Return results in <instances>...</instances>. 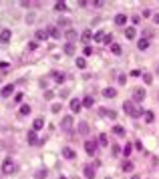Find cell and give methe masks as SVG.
Here are the masks:
<instances>
[{
    "mask_svg": "<svg viewBox=\"0 0 159 179\" xmlns=\"http://www.w3.org/2000/svg\"><path fill=\"white\" fill-rule=\"evenodd\" d=\"M143 99H145V89H141V87L133 89V101H143Z\"/></svg>",
    "mask_w": 159,
    "mask_h": 179,
    "instance_id": "obj_5",
    "label": "cell"
},
{
    "mask_svg": "<svg viewBox=\"0 0 159 179\" xmlns=\"http://www.w3.org/2000/svg\"><path fill=\"white\" fill-rule=\"evenodd\" d=\"M60 179H67V177H60Z\"/></svg>",
    "mask_w": 159,
    "mask_h": 179,
    "instance_id": "obj_49",
    "label": "cell"
},
{
    "mask_svg": "<svg viewBox=\"0 0 159 179\" xmlns=\"http://www.w3.org/2000/svg\"><path fill=\"white\" fill-rule=\"evenodd\" d=\"M125 22H127L125 14H117V16H115V24H117V26H125Z\"/></svg>",
    "mask_w": 159,
    "mask_h": 179,
    "instance_id": "obj_9",
    "label": "cell"
},
{
    "mask_svg": "<svg viewBox=\"0 0 159 179\" xmlns=\"http://www.w3.org/2000/svg\"><path fill=\"white\" fill-rule=\"evenodd\" d=\"M63 50H65V55H75V50H77V48H75L73 42H67V45L63 46Z\"/></svg>",
    "mask_w": 159,
    "mask_h": 179,
    "instance_id": "obj_11",
    "label": "cell"
},
{
    "mask_svg": "<svg viewBox=\"0 0 159 179\" xmlns=\"http://www.w3.org/2000/svg\"><path fill=\"white\" fill-rule=\"evenodd\" d=\"M93 40H95V42H103V40H105V32H103V30H97L95 36H93Z\"/></svg>",
    "mask_w": 159,
    "mask_h": 179,
    "instance_id": "obj_21",
    "label": "cell"
},
{
    "mask_svg": "<svg viewBox=\"0 0 159 179\" xmlns=\"http://www.w3.org/2000/svg\"><path fill=\"white\" fill-rule=\"evenodd\" d=\"M103 4H105V2H103V0H93V6H97V8H101Z\"/></svg>",
    "mask_w": 159,
    "mask_h": 179,
    "instance_id": "obj_41",
    "label": "cell"
},
{
    "mask_svg": "<svg viewBox=\"0 0 159 179\" xmlns=\"http://www.w3.org/2000/svg\"><path fill=\"white\" fill-rule=\"evenodd\" d=\"M73 125H75V119H73V117H63V119H60V129H63V131H71Z\"/></svg>",
    "mask_w": 159,
    "mask_h": 179,
    "instance_id": "obj_3",
    "label": "cell"
},
{
    "mask_svg": "<svg viewBox=\"0 0 159 179\" xmlns=\"http://www.w3.org/2000/svg\"><path fill=\"white\" fill-rule=\"evenodd\" d=\"M103 97H105V99H115V97H117V89H113V87L103 89Z\"/></svg>",
    "mask_w": 159,
    "mask_h": 179,
    "instance_id": "obj_7",
    "label": "cell"
},
{
    "mask_svg": "<svg viewBox=\"0 0 159 179\" xmlns=\"http://www.w3.org/2000/svg\"><path fill=\"white\" fill-rule=\"evenodd\" d=\"M63 157H65V159H75V151H73L71 147H65V149H63Z\"/></svg>",
    "mask_w": 159,
    "mask_h": 179,
    "instance_id": "obj_15",
    "label": "cell"
},
{
    "mask_svg": "<svg viewBox=\"0 0 159 179\" xmlns=\"http://www.w3.org/2000/svg\"><path fill=\"white\" fill-rule=\"evenodd\" d=\"M123 109H125V113H127V115H131V117H141V115H145V113L141 111V109L137 111V109H135V105H133L131 101H125Z\"/></svg>",
    "mask_w": 159,
    "mask_h": 179,
    "instance_id": "obj_1",
    "label": "cell"
},
{
    "mask_svg": "<svg viewBox=\"0 0 159 179\" xmlns=\"http://www.w3.org/2000/svg\"><path fill=\"white\" fill-rule=\"evenodd\" d=\"M53 77H55V81H57V83H63V81H65V75H63V73H55Z\"/></svg>",
    "mask_w": 159,
    "mask_h": 179,
    "instance_id": "obj_35",
    "label": "cell"
},
{
    "mask_svg": "<svg viewBox=\"0 0 159 179\" xmlns=\"http://www.w3.org/2000/svg\"><path fill=\"white\" fill-rule=\"evenodd\" d=\"M99 115L101 117H107V119H117V113L113 109H99Z\"/></svg>",
    "mask_w": 159,
    "mask_h": 179,
    "instance_id": "obj_6",
    "label": "cell"
},
{
    "mask_svg": "<svg viewBox=\"0 0 159 179\" xmlns=\"http://www.w3.org/2000/svg\"><path fill=\"white\" fill-rule=\"evenodd\" d=\"M46 32L50 34L53 38H60V32H58V28H55V26H48V28H46Z\"/></svg>",
    "mask_w": 159,
    "mask_h": 179,
    "instance_id": "obj_17",
    "label": "cell"
},
{
    "mask_svg": "<svg viewBox=\"0 0 159 179\" xmlns=\"http://www.w3.org/2000/svg\"><path fill=\"white\" fill-rule=\"evenodd\" d=\"M121 151H123V155L125 157H129L131 155V151H133V145H131V143H125V147H123Z\"/></svg>",
    "mask_w": 159,
    "mask_h": 179,
    "instance_id": "obj_24",
    "label": "cell"
},
{
    "mask_svg": "<svg viewBox=\"0 0 159 179\" xmlns=\"http://www.w3.org/2000/svg\"><path fill=\"white\" fill-rule=\"evenodd\" d=\"M125 36H127V38H129V40H133V38H135V36H137L135 28H133V26H127V28H125Z\"/></svg>",
    "mask_w": 159,
    "mask_h": 179,
    "instance_id": "obj_14",
    "label": "cell"
},
{
    "mask_svg": "<svg viewBox=\"0 0 159 179\" xmlns=\"http://www.w3.org/2000/svg\"><path fill=\"white\" fill-rule=\"evenodd\" d=\"M14 171H16V165H14V161H12V159H6V161L2 163V173H4V175H12Z\"/></svg>",
    "mask_w": 159,
    "mask_h": 179,
    "instance_id": "obj_2",
    "label": "cell"
},
{
    "mask_svg": "<svg viewBox=\"0 0 159 179\" xmlns=\"http://www.w3.org/2000/svg\"><path fill=\"white\" fill-rule=\"evenodd\" d=\"M85 151H87V155H95L97 153V141H85Z\"/></svg>",
    "mask_w": 159,
    "mask_h": 179,
    "instance_id": "obj_4",
    "label": "cell"
},
{
    "mask_svg": "<svg viewBox=\"0 0 159 179\" xmlns=\"http://www.w3.org/2000/svg\"><path fill=\"white\" fill-rule=\"evenodd\" d=\"M99 143H101L103 147H107V145H109V139H107V135H105V133H101V135H99Z\"/></svg>",
    "mask_w": 159,
    "mask_h": 179,
    "instance_id": "obj_27",
    "label": "cell"
},
{
    "mask_svg": "<svg viewBox=\"0 0 159 179\" xmlns=\"http://www.w3.org/2000/svg\"><path fill=\"white\" fill-rule=\"evenodd\" d=\"M155 22H157V24H159V14H155Z\"/></svg>",
    "mask_w": 159,
    "mask_h": 179,
    "instance_id": "obj_46",
    "label": "cell"
},
{
    "mask_svg": "<svg viewBox=\"0 0 159 179\" xmlns=\"http://www.w3.org/2000/svg\"><path fill=\"white\" fill-rule=\"evenodd\" d=\"M83 173H85V177H87V179H93V177H95V167H91V165H85Z\"/></svg>",
    "mask_w": 159,
    "mask_h": 179,
    "instance_id": "obj_8",
    "label": "cell"
},
{
    "mask_svg": "<svg viewBox=\"0 0 159 179\" xmlns=\"http://www.w3.org/2000/svg\"><path fill=\"white\" fill-rule=\"evenodd\" d=\"M79 131H81L83 135H85V133H89V125L85 123V121H83V123H79Z\"/></svg>",
    "mask_w": 159,
    "mask_h": 179,
    "instance_id": "obj_29",
    "label": "cell"
},
{
    "mask_svg": "<svg viewBox=\"0 0 159 179\" xmlns=\"http://www.w3.org/2000/svg\"><path fill=\"white\" fill-rule=\"evenodd\" d=\"M45 127V119H34V123H32V131H38V129H42Z\"/></svg>",
    "mask_w": 159,
    "mask_h": 179,
    "instance_id": "obj_10",
    "label": "cell"
},
{
    "mask_svg": "<svg viewBox=\"0 0 159 179\" xmlns=\"http://www.w3.org/2000/svg\"><path fill=\"white\" fill-rule=\"evenodd\" d=\"M65 36H67V38H68V42H73V40L77 38V32H75L73 28H68V30H67V34H65Z\"/></svg>",
    "mask_w": 159,
    "mask_h": 179,
    "instance_id": "obj_25",
    "label": "cell"
},
{
    "mask_svg": "<svg viewBox=\"0 0 159 179\" xmlns=\"http://www.w3.org/2000/svg\"><path fill=\"white\" fill-rule=\"evenodd\" d=\"M50 111H53V113H58V111H60V105H58V103H55V105L50 107Z\"/></svg>",
    "mask_w": 159,
    "mask_h": 179,
    "instance_id": "obj_40",
    "label": "cell"
},
{
    "mask_svg": "<svg viewBox=\"0 0 159 179\" xmlns=\"http://www.w3.org/2000/svg\"><path fill=\"white\" fill-rule=\"evenodd\" d=\"M22 101V95H20V93H18V95H16V97H14V103H20Z\"/></svg>",
    "mask_w": 159,
    "mask_h": 179,
    "instance_id": "obj_45",
    "label": "cell"
},
{
    "mask_svg": "<svg viewBox=\"0 0 159 179\" xmlns=\"http://www.w3.org/2000/svg\"><path fill=\"white\" fill-rule=\"evenodd\" d=\"M111 52H113V55H121V46L119 45H111Z\"/></svg>",
    "mask_w": 159,
    "mask_h": 179,
    "instance_id": "obj_34",
    "label": "cell"
},
{
    "mask_svg": "<svg viewBox=\"0 0 159 179\" xmlns=\"http://www.w3.org/2000/svg\"><path fill=\"white\" fill-rule=\"evenodd\" d=\"M93 55V48L91 46H87V48H85V56H91Z\"/></svg>",
    "mask_w": 159,
    "mask_h": 179,
    "instance_id": "obj_42",
    "label": "cell"
},
{
    "mask_svg": "<svg viewBox=\"0 0 159 179\" xmlns=\"http://www.w3.org/2000/svg\"><path fill=\"white\" fill-rule=\"evenodd\" d=\"M147 46H149V38H141V40L137 42V48H139V50H145Z\"/></svg>",
    "mask_w": 159,
    "mask_h": 179,
    "instance_id": "obj_20",
    "label": "cell"
},
{
    "mask_svg": "<svg viewBox=\"0 0 159 179\" xmlns=\"http://www.w3.org/2000/svg\"><path fill=\"white\" fill-rule=\"evenodd\" d=\"M46 36H48V32H46V28H45V30H36V38H38V40H45Z\"/></svg>",
    "mask_w": 159,
    "mask_h": 179,
    "instance_id": "obj_28",
    "label": "cell"
},
{
    "mask_svg": "<svg viewBox=\"0 0 159 179\" xmlns=\"http://www.w3.org/2000/svg\"><path fill=\"white\" fill-rule=\"evenodd\" d=\"M113 133L117 135V137H123V135H125V127H121V125H115V127H113Z\"/></svg>",
    "mask_w": 159,
    "mask_h": 179,
    "instance_id": "obj_19",
    "label": "cell"
},
{
    "mask_svg": "<svg viewBox=\"0 0 159 179\" xmlns=\"http://www.w3.org/2000/svg\"><path fill=\"white\" fill-rule=\"evenodd\" d=\"M83 107H93V97H85L83 99Z\"/></svg>",
    "mask_w": 159,
    "mask_h": 179,
    "instance_id": "obj_31",
    "label": "cell"
},
{
    "mask_svg": "<svg viewBox=\"0 0 159 179\" xmlns=\"http://www.w3.org/2000/svg\"><path fill=\"white\" fill-rule=\"evenodd\" d=\"M81 107H83V103H79L77 99H75V101H71V109H73L75 113H79V111H81Z\"/></svg>",
    "mask_w": 159,
    "mask_h": 179,
    "instance_id": "obj_22",
    "label": "cell"
},
{
    "mask_svg": "<svg viewBox=\"0 0 159 179\" xmlns=\"http://www.w3.org/2000/svg\"><path fill=\"white\" fill-rule=\"evenodd\" d=\"M26 22H28V24H32V22H34V14H30V16H26Z\"/></svg>",
    "mask_w": 159,
    "mask_h": 179,
    "instance_id": "obj_44",
    "label": "cell"
},
{
    "mask_svg": "<svg viewBox=\"0 0 159 179\" xmlns=\"http://www.w3.org/2000/svg\"><path fill=\"white\" fill-rule=\"evenodd\" d=\"M145 121H147V123H153V121H155V113L153 111H145Z\"/></svg>",
    "mask_w": 159,
    "mask_h": 179,
    "instance_id": "obj_26",
    "label": "cell"
},
{
    "mask_svg": "<svg viewBox=\"0 0 159 179\" xmlns=\"http://www.w3.org/2000/svg\"><path fill=\"white\" fill-rule=\"evenodd\" d=\"M55 8H57V10H65V8H67V2H63V0H58L57 4H55Z\"/></svg>",
    "mask_w": 159,
    "mask_h": 179,
    "instance_id": "obj_33",
    "label": "cell"
},
{
    "mask_svg": "<svg viewBox=\"0 0 159 179\" xmlns=\"http://www.w3.org/2000/svg\"><path fill=\"white\" fill-rule=\"evenodd\" d=\"M143 81H145V85H151V81H153V77H151L149 73H145V75H143Z\"/></svg>",
    "mask_w": 159,
    "mask_h": 179,
    "instance_id": "obj_37",
    "label": "cell"
},
{
    "mask_svg": "<svg viewBox=\"0 0 159 179\" xmlns=\"http://www.w3.org/2000/svg\"><path fill=\"white\" fill-rule=\"evenodd\" d=\"M46 177V169H40V171H36V179H45Z\"/></svg>",
    "mask_w": 159,
    "mask_h": 179,
    "instance_id": "obj_36",
    "label": "cell"
},
{
    "mask_svg": "<svg viewBox=\"0 0 159 179\" xmlns=\"http://www.w3.org/2000/svg\"><path fill=\"white\" fill-rule=\"evenodd\" d=\"M12 93H14V85H6V87L2 89V93H0V95H2V97H10Z\"/></svg>",
    "mask_w": 159,
    "mask_h": 179,
    "instance_id": "obj_12",
    "label": "cell"
},
{
    "mask_svg": "<svg viewBox=\"0 0 159 179\" xmlns=\"http://www.w3.org/2000/svg\"><path fill=\"white\" fill-rule=\"evenodd\" d=\"M77 67H79V68H85V67H87V60H85L83 56H79V58H77Z\"/></svg>",
    "mask_w": 159,
    "mask_h": 179,
    "instance_id": "obj_30",
    "label": "cell"
},
{
    "mask_svg": "<svg viewBox=\"0 0 159 179\" xmlns=\"http://www.w3.org/2000/svg\"><path fill=\"white\" fill-rule=\"evenodd\" d=\"M10 36H12L10 30H2V32H0V40H2V42H8V40H10Z\"/></svg>",
    "mask_w": 159,
    "mask_h": 179,
    "instance_id": "obj_18",
    "label": "cell"
},
{
    "mask_svg": "<svg viewBox=\"0 0 159 179\" xmlns=\"http://www.w3.org/2000/svg\"><path fill=\"white\" fill-rule=\"evenodd\" d=\"M0 81H2V75H0Z\"/></svg>",
    "mask_w": 159,
    "mask_h": 179,
    "instance_id": "obj_48",
    "label": "cell"
},
{
    "mask_svg": "<svg viewBox=\"0 0 159 179\" xmlns=\"http://www.w3.org/2000/svg\"><path fill=\"white\" fill-rule=\"evenodd\" d=\"M131 179H139V177H137V175H135V177H131Z\"/></svg>",
    "mask_w": 159,
    "mask_h": 179,
    "instance_id": "obj_47",
    "label": "cell"
},
{
    "mask_svg": "<svg viewBox=\"0 0 159 179\" xmlns=\"http://www.w3.org/2000/svg\"><path fill=\"white\" fill-rule=\"evenodd\" d=\"M20 115H30V105H22L20 107Z\"/></svg>",
    "mask_w": 159,
    "mask_h": 179,
    "instance_id": "obj_32",
    "label": "cell"
},
{
    "mask_svg": "<svg viewBox=\"0 0 159 179\" xmlns=\"http://www.w3.org/2000/svg\"><path fill=\"white\" fill-rule=\"evenodd\" d=\"M119 83H121V85H125V83H127V77H125V75H119Z\"/></svg>",
    "mask_w": 159,
    "mask_h": 179,
    "instance_id": "obj_43",
    "label": "cell"
},
{
    "mask_svg": "<svg viewBox=\"0 0 159 179\" xmlns=\"http://www.w3.org/2000/svg\"><path fill=\"white\" fill-rule=\"evenodd\" d=\"M111 153H113V155H119V153H121V147H119V145H113V147H111Z\"/></svg>",
    "mask_w": 159,
    "mask_h": 179,
    "instance_id": "obj_39",
    "label": "cell"
},
{
    "mask_svg": "<svg viewBox=\"0 0 159 179\" xmlns=\"http://www.w3.org/2000/svg\"><path fill=\"white\" fill-rule=\"evenodd\" d=\"M93 36H95V34H93L91 30H89V28H87V30H85V32L81 34V40H83V42H89V40H91Z\"/></svg>",
    "mask_w": 159,
    "mask_h": 179,
    "instance_id": "obj_16",
    "label": "cell"
},
{
    "mask_svg": "<svg viewBox=\"0 0 159 179\" xmlns=\"http://www.w3.org/2000/svg\"><path fill=\"white\" fill-rule=\"evenodd\" d=\"M105 45H111L113 42V34H105V40H103Z\"/></svg>",
    "mask_w": 159,
    "mask_h": 179,
    "instance_id": "obj_38",
    "label": "cell"
},
{
    "mask_svg": "<svg viewBox=\"0 0 159 179\" xmlns=\"http://www.w3.org/2000/svg\"><path fill=\"white\" fill-rule=\"evenodd\" d=\"M121 169H123L125 173H131V171H133V163H131V161H125V163L121 165Z\"/></svg>",
    "mask_w": 159,
    "mask_h": 179,
    "instance_id": "obj_23",
    "label": "cell"
},
{
    "mask_svg": "<svg viewBox=\"0 0 159 179\" xmlns=\"http://www.w3.org/2000/svg\"><path fill=\"white\" fill-rule=\"evenodd\" d=\"M26 141H28L30 145L38 143V139H36V131H28V135H26Z\"/></svg>",
    "mask_w": 159,
    "mask_h": 179,
    "instance_id": "obj_13",
    "label": "cell"
}]
</instances>
